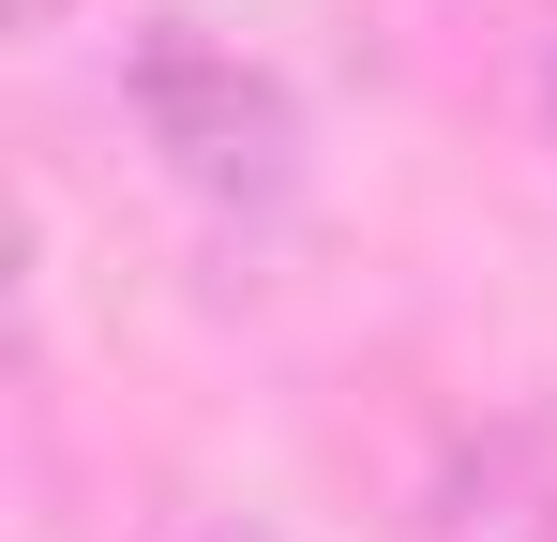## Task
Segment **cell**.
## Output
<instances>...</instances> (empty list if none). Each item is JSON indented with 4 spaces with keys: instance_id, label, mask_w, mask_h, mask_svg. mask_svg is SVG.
<instances>
[{
    "instance_id": "2",
    "label": "cell",
    "mask_w": 557,
    "mask_h": 542,
    "mask_svg": "<svg viewBox=\"0 0 557 542\" xmlns=\"http://www.w3.org/2000/svg\"><path fill=\"white\" fill-rule=\"evenodd\" d=\"M196 542H286V528H196Z\"/></svg>"
},
{
    "instance_id": "3",
    "label": "cell",
    "mask_w": 557,
    "mask_h": 542,
    "mask_svg": "<svg viewBox=\"0 0 557 542\" xmlns=\"http://www.w3.org/2000/svg\"><path fill=\"white\" fill-rule=\"evenodd\" d=\"M543 106H557V46H543Z\"/></svg>"
},
{
    "instance_id": "1",
    "label": "cell",
    "mask_w": 557,
    "mask_h": 542,
    "mask_svg": "<svg viewBox=\"0 0 557 542\" xmlns=\"http://www.w3.org/2000/svg\"><path fill=\"white\" fill-rule=\"evenodd\" d=\"M121 106H136V136L166 151V181H182L196 211L272 226L286 196H301V106H286V76L242 61L226 30L136 15V30H121Z\"/></svg>"
}]
</instances>
